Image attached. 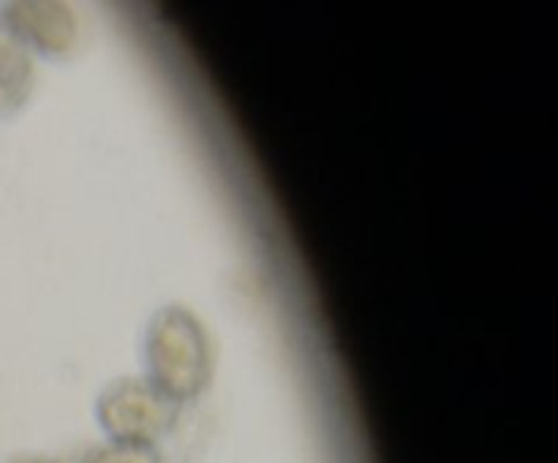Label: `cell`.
Returning a JSON list of instances; mask_svg holds the SVG:
<instances>
[{
	"label": "cell",
	"instance_id": "6da1fadb",
	"mask_svg": "<svg viewBox=\"0 0 558 463\" xmlns=\"http://www.w3.org/2000/svg\"><path fill=\"white\" fill-rule=\"evenodd\" d=\"M150 360L169 395H194L207 376V349L202 327L185 310H167L153 327Z\"/></svg>",
	"mask_w": 558,
	"mask_h": 463
},
{
	"label": "cell",
	"instance_id": "7a4b0ae2",
	"mask_svg": "<svg viewBox=\"0 0 558 463\" xmlns=\"http://www.w3.org/2000/svg\"><path fill=\"white\" fill-rule=\"evenodd\" d=\"M104 417L118 436L145 439V436L156 434L158 425H161V401H156L145 387L125 381V387L109 395Z\"/></svg>",
	"mask_w": 558,
	"mask_h": 463
},
{
	"label": "cell",
	"instance_id": "3957f363",
	"mask_svg": "<svg viewBox=\"0 0 558 463\" xmlns=\"http://www.w3.org/2000/svg\"><path fill=\"white\" fill-rule=\"evenodd\" d=\"M31 80V63L14 38L0 33V112L20 103L22 90Z\"/></svg>",
	"mask_w": 558,
	"mask_h": 463
},
{
	"label": "cell",
	"instance_id": "277c9868",
	"mask_svg": "<svg viewBox=\"0 0 558 463\" xmlns=\"http://www.w3.org/2000/svg\"><path fill=\"white\" fill-rule=\"evenodd\" d=\"M93 463H153V458L147 452L134 450V447H125V450L98 452V458Z\"/></svg>",
	"mask_w": 558,
	"mask_h": 463
}]
</instances>
